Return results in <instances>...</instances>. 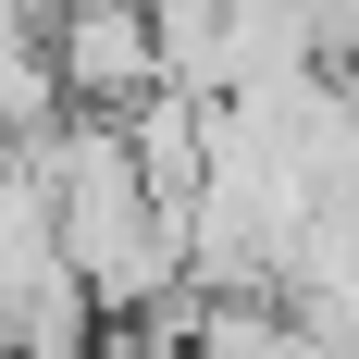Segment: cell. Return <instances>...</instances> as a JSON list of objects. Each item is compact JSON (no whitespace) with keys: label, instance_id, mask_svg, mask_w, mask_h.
Listing matches in <instances>:
<instances>
[{"label":"cell","instance_id":"cell-1","mask_svg":"<svg viewBox=\"0 0 359 359\" xmlns=\"http://www.w3.org/2000/svg\"><path fill=\"white\" fill-rule=\"evenodd\" d=\"M50 74H62V111H137L149 87H174L161 13L149 0H50Z\"/></svg>","mask_w":359,"mask_h":359}]
</instances>
